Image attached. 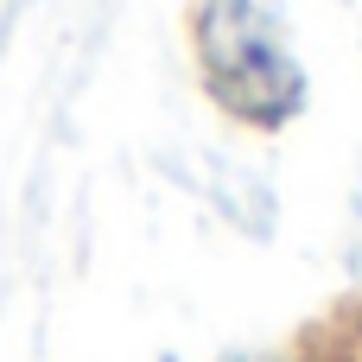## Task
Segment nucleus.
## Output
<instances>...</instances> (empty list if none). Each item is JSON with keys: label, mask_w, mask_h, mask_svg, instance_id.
I'll list each match as a JSON object with an SVG mask.
<instances>
[{"label": "nucleus", "mask_w": 362, "mask_h": 362, "mask_svg": "<svg viewBox=\"0 0 362 362\" xmlns=\"http://www.w3.org/2000/svg\"><path fill=\"white\" fill-rule=\"evenodd\" d=\"M197 45H204L210 95L223 108H235L242 121L274 127L299 108V70L280 45L274 0H210Z\"/></svg>", "instance_id": "1"}, {"label": "nucleus", "mask_w": 362, "mask_h": 362, "mask_svg": "<svg viewBox=\"0 0 362 362\" xmlns=\"http://www.w3.org/2000/svg\"><path fill=\"white\" fill-rule=\"evenodd\" d=\"M248 362H286V356H248Z\"/></svg>", "instance_id": "2"}, {"label": "nucleus", "mask_w": 362, "mask_h": 362, "mask_svg": "<svg viewBox=\"0 0 362 362\" xmlns=\"http://www.w3.org/2000/svg\"><path fill=\"white\" fill-rule=\"evenodd\" d=\"M344 362H362V350H350V356H344Z\"/></svg>", "instance_id": "3"}]
</instances>
